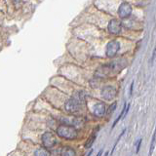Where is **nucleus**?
<instances>
[{"label":"nucleus","instance_id":"obj_2","mask_svg":"<svg viewBox=\"0 0 156 156\" xmlns=\"http://www.w3.org/2000/svg\"><path fill=\"white\" fill-rule=\"evenodd\" d=\"M57 134L65 140H74L77 138L78 132L76 128H74L73 126L61 125L58 127Z\"/></svg>","mask_w":156,"mask_h":156},{"label":"nucleus","instance_id":"obj_18","mask_svg":"<svg viewBox=\"0 0 156 156\" xmlns=\"http://www.w3.org/2000/svg\"><path fill=\"white\" fill-rule=\"evenodd\" d=\"M141 141H143V140H141V139H139L138 140H136V153H139V151H140V145H141Z\"/></svg>","mask_w":156,"mask_h":156},{"label":"nucleus","instance_id":"obj_1","mask_svg":"<svg viewBox=\"0 0 156 156\" xmlns=\"http://www.w3.org/2000/svg\"><path fill=\"white\" fill-rule=\"evenodd\" d=\"M126 66H127V62L123 60V58H119V60H116L114 62H111L109 63H106V65L100 66L97 69L95 75L96 77L99 78H105L107 76H109L110 74L121 71Z\"/></svg>","mask_w":156,"mask_h":156},{"label":"nucleus","instance_id":"obj_7","mask_svg":"<svg viewBox=\"0 0 156 156\" xmlns=\"http://www.w3.org/2000/svg\"><path fill=\"white\" fill-rule=\"evenodd\" d=\"M131 14H132V6L129 3L123 2L118 8L119 17L122 18V19H125V18H128Z\"/></svg>","mask_w":156,"mask_h":156},{"label":"nucleus","instance_id":"obj_6","mask_svg":"<svg viewBox=\"0 0 156 156\" xmlns=\"http://www.w3.org/2000/svg\"><path fill=\"white\" fill-rule=\"evenodd\" d=\"M117 91L113 86H105L101 89V95L105 101H112L116 97Z\"/></svg>","mask_w":156,"mask_h":156},{"label":"nucleus","instance_id":"obj_10","mask_svg":"<svg viewBox=\"0 0 156 156\" xmlns=\"http://www.w3.org/2000/svg\"><path fill=\"white\" fill-rule=\"evenodd\" d=\"M129 108H130V104H125L124 105V106H123V109L121 110V112H120V114H119V116L117 117L116 118V120L113 122V124H112V128H114L115 127V125L118 123V122L123 118V117H125L126 115H127V113H128V111H129Z\"/></svg>","mask_w":156,"mask_h":156},{"label":"nucleus","instance_id":"obj_12","mask_svg":"<svg viewBox=\"0 0 156 156\" xmlns=\"http://www.w3.org/2000/svg\"><path fill=\"white\" fill-rule=\"evenodd\" d=\"M34 156H51V152L45 147H39L34 151Z\"/></svg>","mask_w":156,"mask_h":156},{"label":"nucleus","instance_id":"obj_13","mask_svg":"<svg viewBox=\"0 0 156 156\" xmlns=\"http://www.w3.org/2000/svg\"><path fill=\"white\" fill-rule=\"evenodd\" d=\"M99 130V128L97 129V131ZM97 131L96 132H94L91 136H90V138L87 140V141H86V144H85V147L86 148H90L91 146L93 145V144L95 143V140H96V138H97Z\"/></svg>","mask_w":156,"mask_h":156},{"label":"nucleus","instance_id":"obj_11","mask_svg":"<svg viewBox=\"0 0 156 156\" xmlns=\"http://www.w3.org/2000/svg\"><path fill=\"white\" fill-rule=\"evenodd\" d=\"M61 156H76V152L74 149L69 147V146H66V147L62 148Z\"/></svg>","mask_w":156,"mask_h":156},{"label":"nucleus","instance_id":"obj_21","mask_svg":"<svg viewBox=\"0 0 156 156\" xmlns=\"http://www.w3.org/2000/svg\"><path fill=\"white\" fill-rule=\"evenodd\" d=\"M101 154H102V150H100V152L97 154V156H101Z\"/></svg>","mask_w":156,"mask_h":156},{"label":"nucleus","instance_id":"obj_9","mask_svg":"<svg viewBox=\"0 0 156 156\" xmlns=\"http://www.w3.org/2000/svg\"><path fill=\"white\" fill-rule=\"evenodd\" d=\"M93 113L96 117H102L105 116V114L106 113V108L105 104L102 102H98L94 105V109H93Z\"/></svg>","mask_w":156,"mask_h":156},{"label":"nucleus","instance_id":"obj_4","mask_svg":"<svg viewBox=\"0 0 156 156\" xmlns=\"http://www.w3.org/2000/svg\"><path fill=\"white\" fill-rule=\"evenodd\" d=\"M81 104L78 101H76L74 98L67 100L65 104V108L68 113H76L77 111L80 110Z\"/></svg>","mask_w":156,"mask_h":156},{"label":"nucleus","instance_id":"obj_8","mask_svg":"<svg viewBox=\"0 0 156 156\" xmlns=\"http://www.w3.org/2000/svg\"><path fill=\"white\" fill-rule=\"evenodd\" d=\"M108 31L111 34H119L121 32V28H122V24L121 22L118 21V20L113 19L108 23Z\"/></svg>","mask_w":156,"mask_h":156},{"label":"nucleus","instance_id":"obj_14","mask_svg":"<svg viewBox=\"0 0 156 156\" xmlns=\"http://www.w3.org/2000/svg\"><path fill=\"white\" fill-rule=\"evenodd\" d=\"M155 145H156V127H155V130H154L153 135H152V140H151V143H150L148 156H151V155H152L153 150H154V148H155Z\"/></svg>","mask_w":156,"mask_h":156},{"label":"nucleus","instance_id":"obj_16","mask_svg":"<svg viewBox=\"0 0 156 156\" xmlns=\"http://www.w3.org/2000/svg\"><path fill=\"white\" fill-rule=\"evenodd\" d=\"M83 124H84V120L82 118H77L76 120H74V125L76 127H79V128H82Z\"/></svg>","mask_w":156,"mask_h":156},{"label":"nucleus","instance_id":"obj_17","mask_svg":"<svg viewBox=\"0 0 156 156\" xmlns=\"http://www.w3.org/2000/svg\"><path fill=\"white\" fill-rule=\"evenodd\" d=\"M125 132H126V129H124L123 131H122V133L119 135V136H118V139L116 140V143H115V144H114V146H113V148H112V151H111V154L113 153V151H114V149H115V147H116V145H117V144L119 143V140H120V139L122 138V136H123V135L125 134Z\"/></svg>","mask_w":156,"mask_h":156},{"label":"nucleus","instance_id":"obj_3","mask_svg":"<svg viewBox=\"0 0 156 156\" xmlns=\"http://www.w3.org/2000/svg\"><path fill=\"white\" fill-rule=\"evenodd\" d=\"M42 144H43V147L45 148H52L53 146H55V144H57V140L56 136L51 132H45L42 135Z\"/></svg>","mask_w":156,"mask_h":156},{"label":"nucleus","instance_id":"obj_19","mask_svg":"<svg viewBox=\"0 0 156 156\" xmlns=\"http://www.w3.org/2000/svg\"><path fill=\"white\" fill-rule=\"evenodd\" d=\"M156 58V48L154 49V51L152 53V57H151V60H150V63H152L154 62V58Z\"/></svg>","mask_w":156,"mask_h":156},{"label":"nucleus","instance_id":"obj_5","mask_svg":"<svg viewBox=\"0 0 156 156\" xmlns=\"http://www.w3.org/2000/svg\"><path fill=\"white\" fill-rule=\"evenodd\" d=\"M120 49V43L116 40H112L107 43L105 49V55L108 58H113Z\"/></svg>","mask_w":156,"mask_h":156},{"label":"nucleus","instance_id":"obj_20","mask_svg":"<svg viewBox=\"0 0 156 156\" xmlns=\"http://www.w3.org/2000/svg\"><path fill=\"white\" fill-rule=\"evenodd\" d=\"M133 88H134V81L131 83V86H130V96L132 95V93H133Z\"/></svg>","mask_w":156,"mask_h":156},{"label":"nucleus","instance_id":"obj_22","mask_svg":"<svg viewBox=\"0 0 156 156\" xmlns=\"http://www.w3.org/2000/svg\"><path fill=\"white\" fill-rule=\"evenodd\" d=\"M105 156H108V152H105Z\"/></svg>","mask_w":156,"mask_h":156},{"label":"nucleus","instance_id":"obj_15","mask_svg":"<svg viewBox=\"0 0 156 156\" xmlns=\"http://www.w3.org/2000/svg\"><path fill=\"white\" fill-rule=\"evenodd\" d=\"M116 105H117V102H113L110 106H109V108L108 110H107V115H111L112 113H113V111L115 110L116 108Z\"/></svg>","mask_w":156,"mask_h":156}]
</instances>
